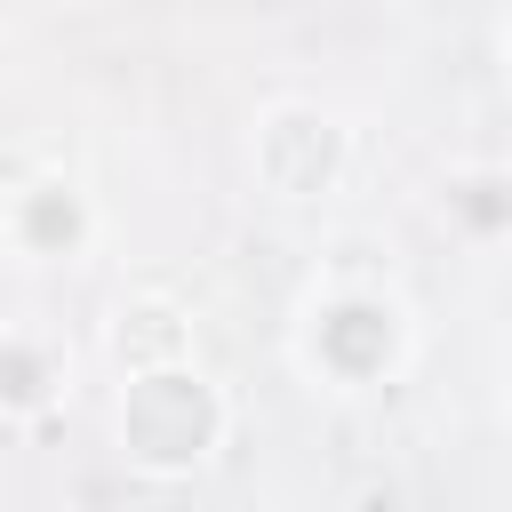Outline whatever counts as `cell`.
Returning a JSON list of instances; mask_svg holds the SVG:
<instances>
[{
    "mask_svg": "<svg viewBox=\"0 0 512 512\" xmlns=\"http://www.w3.org/2000/svg\"><path fill=\"white\" fill-rule=\"evenodd\" d=\"M280 360L312 400L360 408L384 400L416 376L424 360V312L392 272H352V264H320L280 328Z\"/></svg>",
    "mask_w": 512,
    "mask_h": 512,
    "instance_id": "6da1fadb",
    "label": "cell"
},
{
    "mask_svg": "<svg viewBox=\"0 0 512 512\" xmlns=\"http://www.w3.org/2000/svg\"><path fill=\"white\" fill-rule=\"evenodd\" d=\"M232 424H240V408L200 352L112 376V456L144 488H184V480L216 472L232 448Z\"/></svg>",
    "mask_w": 512,
    "mask_h": 512,
    "instance_id": "7a4b0ae2",
    "label": "cell"
},
{
    "mask_svg": "<svg viewBox=\"0 0 512 512\" xmlns=\"http://www.w3.org/2000/svg\"><path fill=\"white\" fill-rule=\"evenodd\" d=\"M240 168H248V192L280 216H320L352 192V168H360V128L344 104L328 96H304V88H280L248 112V136H240Z\"/></svg>",
    "mask_w": 512,
    "mask_h": 512,
    "instance_id": "3957f363",
    "label": "cell"
},
{
    "mask_svg": "<svg viewBox=\"0 0 512 512\" xmlns=\"http://www.w3.org/2000/svg\"><path fill=\"white\" fill-rule=\"evenodd\" d=\"M104 240V208L72 168H24L0 192V256L16 272H72Z\"/></svg>",
    "mask_w": 512,
    "mask_h": 512,
    "instance_id": "277c9868",
    "label": "cell"
},
{
    "mask_svg": "<svg viewBox=\"0 0 512 512\" xmlns=\"http://www.w3.org/2000/svg\"><path fill=\"white\" fill-rule=\"evenodd\" d=\"M80 392V352L48 320H0V432H48Z\"/></svg>",
    "mask_w": 512,
    "mask_h": 512,
    "instance_id": "5b68a950",
    "label": "cell"
},
{
    "mask_svg": "<svg viewBox=\"0 0 512 512\" xmlns=\"http://www.w3.org/2000/svg\"><path fill=\"white\" fill-rule=\"evenodd\" d=\"M432 224L464 256H512V152H464L424 192Z\"/></svg>",
    "mask_w": 512,
    "mask_h": 512,
    "instance_id": "8992f818",
    "label": "cell"
},
{
    "mask_svg": "<svg viewBox=\"0 0 512 512\" xmlns=\"http://www.w3.org/2000/svg\"><path fill=\"white\" fill-rule=\"evenodd\" d=\"M184 352H200V320H192L184 296H168V288H128V296L112 304V320H104V360H112V376L160 368V360H184Z\"/></svg>",
    "mask_w": 512,
    "mask_h": 512,
    "instance_id": "52a82bcc",
    "label": "cell"
},
{
    "mask_svg": "<svg viewBox=\"0 0 512 512\" xmlns=\"http://www.w3.org/2000/svg\"><path fill=\"white\" fill-rule=\"evenodd\" d=\"M488 408H496V424H504V440H512V336L496 344V368H488Z\"/></svg>",
    "mask_w": 512,
    "mask_h": 512,
    "instance_id": "ba28073f",
    "label": "cell"
},
{
    "mask_svg": "<svg viewBox=\"0 0 512 512\" xmlns=\"http://www.w3.org/2000/svg\"><path fill=\"white\" fill-rule=\"evenodd\" d=\"M488 40H496V64H504V80H512V0H496V32H488Z\"/></svg>",
    "mask_w": 512,
    "mask_h": 512,
    "instance_id": "9c48e42d",
    "label": "cell"
}]
</instances>
